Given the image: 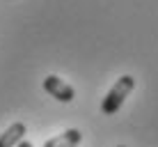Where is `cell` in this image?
<instances>
[{"label":"cell","instance_id":"cell-2","mask_svg":"<svg viewBox=\"0 0 158 147\" xmlns=\"http://www.w3.org/2000/svg\"><path fill=\"white\" fill-rule=\"evenodd\" d=\"M44 90H46L51 97H55L57 101H62V103L73 101V97H76V90L71 88V85H69L67 80H62V78H57V76H53V74L44 78Z\"/></svg>","mask_w":158,"mask_h":147},{"label":"cell","instance_id":"cell-1","mask_svg":"<svg viewBox=\"0 0 158 147\" xmlns=\"http://www.w3.org/2000/svg\"><path fill=\"white\" fill-rule=\"evenodd\" d=\"M133 88H135V78L133 76H128V74L119 76L117 83L110 88V92L106 94V99H103V103H101L103 115H115L119 108H122V103L126 101V97L133 92Z\"/></svg>","mask_w":158,"mask_h":147},{"label":"cell","instance_id":"cell-6","mask_svg":"<svg viewBox=\"0 0 158 147\" xmlns=\"http://www.w3.org/2000/svg\"><path fill=\"white\" fill-rule=\"evenodd\" d=\"M117 147H126V145H117Z\"/></svg>","mask_w":158,"mask_h":147},{"label":"cell","instance_id":"cell-4","mask_svg":"<svg viewBox=\"0 0 158 147\" xmlns=\"http://www.w3.org/2000/svg\"><path fill=\"white\" fill-rule=\"evenodd\" d=\"M23 136H25V124L23 122H16L5 133H0V147H14V145H19Z\"/></svg>","mask_w":158,"mask_h":147},{"label":"cell","instance_id":"cell-3","mask_svg":"<svg viewBox=\"0 0 158 147\" xmlns=\"http://www.w3.org/2000/svg\"><path fill=\"white\" fill-rule=\"evenodd\" d=\"M80 140H83V133L78 129H67V131L57 133L55 138H48L44 147H78Z\"/></svg>","mask_w":158,"mask_h":147},{"label":"cell","instance_id":"cell-5","mask_svg":"<svg viewBox=\"0 0 158 147\" xmlns=\"http://www.w3.org/2000/svg\"><path fill=\"white\" fill-rule=\"evenodd\" d=\"M19 147H32V143H28V140H21Z\"/></svg>","mask_w":158,"mask_h":147}]
</instances>
